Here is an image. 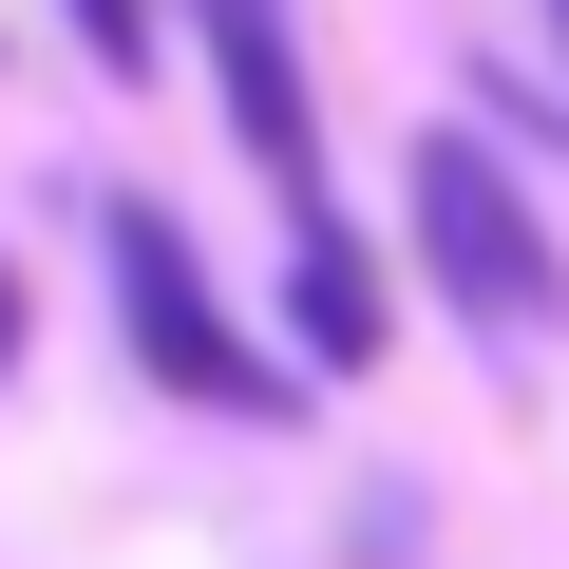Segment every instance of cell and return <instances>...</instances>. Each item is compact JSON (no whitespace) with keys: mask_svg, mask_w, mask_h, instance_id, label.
Returning a JSON list of instances; mask_svg holds the SVG:
<instances>
[{"mask_svg":"<svg viewBox=\"0 0 569 569\" xmlns=\"http://www.w3.org/2000/svg\"><path fill=\"white\" fill-rule=\"evenodd\" d=\"M399 228H418V284H437L493 361H531V342L569 323V247H550V209L512 190L493 133H418V152H399Z\"/></svg>","mask_w":569,"mask_h":569,"instance_id":"cell-1","label":"cell"},{"mask_svg":"<svg viewBox=\"0 0 569 569\" xmlns=\"http://www.w3.org/2000/svg\"><path fill=\"white\" fill-rule=\"evenodd\" d=\"M96 266H114V342H133L152 399H190V418H284V399H305V361H266V342L228 323V284L190 266V228H171L152 190L96 209Z\"/></svg>","mask_w":569,"mask_h":569,"instance_id":"cell-2","label":"cell"},{"mask_svg":"<svg viewBox=\"0 0 569 569\" xmlns=\"http://www.w3.org/2000/svg\"><path fill=\"white\" fill-rule=\"evenodd\" d=\"M190 39H209L228 152L284 190V228H305V209H323V96H305V20H284V0H190Z\"/></svg>","mask_w":569,"mask_h":569,"instance_id":"cell-3","label":"cell"},{"mask_svg":"<svg viewBox=\"0 0 569 569\" xmlns=\"http://www.w3.org/2000/svg\"><path fill=\"white\" fill-rule=\"evenodd\" d=\"M284 342H305V380H361V361L399 342V305H380V247H361L342 209H305V228H284Z\"/></svg>","mask_w":569,"mask_h":569,"instance_id":"cell-4","label":"cell"},{"mask_svg":"<svg viewBox=\"0 0 569 569\" xmlns=\"http://www.w3.org/2000/svg\"><path fill=\"white\" fill-rule=\"evenodd\" d=\"M77 58L96 77H152V0H77Z\"/></svg>","mask_w":569,"mask_h":569,"instance_id":"cell-5","label":"cell"},{"mask_svg":"<svg viewBox=\"0 0 569 569\" xmlns=\"http://www.w3.org/2000/svg\"><path fill=\"white\" fill-rule=\"evenodd\" d=\"M0 361H20V266H0Z\"/></svg>","mask_w":569,"mask_h":569,"instance_id":"cell-6","label":"cell"},{"mask_svg":"<svg viewBox=\"0 0 569 569\" xmlns=\"http://www.w3.org/2000/svg\"><path fill=\"white\" fill-rule=\"evenodd\" d=\"M550 39H569V0H550Z\"/></svg>","mask_w":569,"mask_h":569,"instance_id":"cell-7","label":"cell"}]
</instances>
